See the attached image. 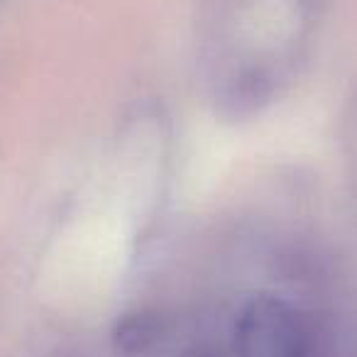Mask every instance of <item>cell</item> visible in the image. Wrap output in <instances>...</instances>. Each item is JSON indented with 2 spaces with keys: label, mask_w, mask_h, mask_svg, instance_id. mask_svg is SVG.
<instances>
[{
  "label": "cell",
  "mask_w": 357,
  "mask_h": 357,
  "mask_svg": "<svg viewBox=\"0 0 357 357\" xmlns=\"http://www.w3.org/2000/svg\"><path fill=\"white\" fill-rule=\"evenodd\" d=\"M238 357H313V328L296 306L272 294L250 298L233 331Z\"/></svg>",
  "instance_id": "obj_2"
},
{
  "label": "cell",
  "mask_w": 357,
  "mask_h": 357,
  "mask_svg": "<svg viewBox=\"0 0 357 357\" xmlns=\"http://www.w3.org/2000/svg\"><path fill=\"white\" fill-rule=\"evenodd\" d=\"M318 0H213L211 6L215 13H238L240 30L250 32V40L255 35L252 54L245 71V79L235 96L230 98V108L235 110H250L257 108V96H255L252 84V66H255V81L262 100H269L279 84V76L294 59V52L301 45V35L306 30V15L313 13ZM250 40L240 50V54L220 71L218 84H223L230 74L240 66L245 52L250 47Z\"/></svg>",
  "instance_id": "obj_1"
},
{
  "label": "cell",
  "mask_w": 357,
  "mask_h": 357,
  "mask_svg": "<svg viewBox=\"0 0 357 357\" xmlns=\"http://www.w3.org/2000/svg\"><path fill=\"white\" fill-rule=\"evenodd\" d=\"M178 357H220L213 347H206V345H199V347H189L186 352H181Z\"/></svg>",
  "instance_id": "obj_4"
},
{
  "label": "cell",
  "mask_w": 357,
  "mask_h": 357,
  "mask_svg": "<svg viewBox=\"0 0 357 357\" xmlns=\"http://www.w3.org/2000/svg\"><path fill=\"white\" fill-rule=\"evenodd\" d=\"M159 337H162V323H159V318L154 313L147 311L128 313L113 333L115 347L125 357L144 355V352H149L157 345Z\"/></svg>",
  "instance_id": "obj_3"
}]
</instances>
